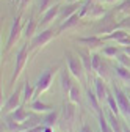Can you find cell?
<instances>
[{"mask_svg": "<svg viewBox=\"0 0 130 132\" xmlns=\"http://www.w3.org/2000/svg\"><path fill=\"white\" fill-rule=\"evenodd\" d=\"M66 61H68V69H69V72H71L75 79L82 80V79L85 77V74H86L85 66H83V63H82V58L75 57V55L71 54V52H66Z\"/></svg>", "mask_w": 130, "mask_h": 132, "instance_id": "1", "label": "cell"}, {"mask_svg": "<svg viewBox=\"0 0 130 132\" xmlns=\"http://www.w3.org/2000/svg\"><path fill=\"white\" fill-rule=\"evenodd\" d=\"M60 68L58 66H55V68H47L39 77H38V80H36V85H35V96L33 97H36L39 93H42V91H45L49 87H50V84H52V79H53V76H55V72L58 71Z\"/></svg>", "mask_w": 130, "mask_h": 132, "instance_id": "2", "label": "cell"}, {"mask_svg": "<svg viewBox=\"0 0 130 132\" xmlns=\"http://www.w3.org/2000/svg\"><path fill=\"white\" fill-rule=\"evenodd\" d=\"M57 35H60V30H52V28L42 30L41 33H36V35L31 38L30 46H31V47H42V46H45L47 43H50Z\"/></svg>", "mask_w": 130, "mask_h": 132, "instance_id": "3", "label": "cell"}, {"mask_svg": "<svg viewBox=\"0 0 130 132\" xmlns=\"http://www.w3.org/2000/svg\"><path fill=\"white\" fill-rule=\"evenodd\" d=\"M27 58H28V44H24V46L19 49L17 55H16V66H14V72H13V76H11V84H14L16 79H17L19 74L22 72L24 66H25V63H27Z\"/></svg>", "mask_w": 130, "mask_h": 132, "instance_id": "4", "label": "cell"}, {"mask_svg": "<svg viewBox=\"0 0 130 132\" xmlns=\"http://www.w3.org/2000/svg\"><path fill=\"white\" fill-rule=\"evenodd\" d=\"M113 94H115L116 101H118V105H119L121 113L124 115L125 120H128V117H130V99H128V94H125L119 87L113 88Z\"/></svg>", "mask_w": 130, "mask_h": 132, "instance_id": "5", "label": "cell"}, {"mask_svg": "<svg viewBox=\"0 0 130 132\" xmlns=\"http://www.w3.org/2000/svg\"><path fill=\"white\" fill-rule=\"evenodd\" d=\"M21 31H22V22H21V14H17L16 18L13 19V24H11V28H10V35H8V41H6V46L5 49L10 51L13 47V44L19 39L21 36Z\"/></svg>", "mask_w": 130, "mask_h": 132, "instance_id": "6", "label": "cell"}, {"mask_svg": "<svg viewBox=\"0 0 130 132\" xmlns=\"http://www.w3.org/2000/svg\"><path fill=\"white\" fill-rule=\"evenodd\" d=\"M21 102H22V90H16L10 97H8V101L5 102V107L2 109L3 113H11L13 110H16L17 107H21Z\"/></svg>", "mask_w": 130, "mask_h": 132, "instance_id": "7", "label": "cell"}, {"mask_svg": "<svg viewBox=\"0 0 130 132\" xmlns=\"http://www.w3.org/2000/svg\"><path fill=\"white\" fill-rule=\"evenodd\" d=\"M78 13V2H69L68 5H64L60 8V14H58V21L64 22L68 18H71L72 14Z\"/></svg>", "mask_w": 130, "mask_h": 132, "instance_id": "8", "label": "cell"}, {"mask_svg": "<svg viewBox=\"0 0 130 132\" xmlns=\"http://www.w3.org/2000/svg\"><path fill=\"white\" fill-rule=\"evenodd\" d=\"M60 5H52L44 14H42V19H41V27H45L47 24H50L53 19H58V14H60Z\"/></svg>", "mask_w": 130, "mask_h": 132, "instance_id": "9", "label": "cell"}, {"mask_svg": "<svg viewBox=\"0 0 130 132\" xmlns=\"http://www.w3.org/2000/svg\"><path fill=\"white\" fill-rule=\"evenodd\" d=\"M61 117L63 120L66 121L68 124H72V121L75 120V104L74 102H66L63 105V110H61Z\"/></svg>", "mask_w": 130, "mask_h": 132, "instance_id": "10", "label": "cell"}, {"mask_svg": "<svg viewBox=\"0 0 130 132\" xmlns=\"http://www.w3.org/2000/svg\"><path fill=\"white\" fill-rule=\"evenodd\" d=\"M94 88H96V94L99 97V101L102 102L104 99H107V94H108V90H107V85H105V79L97 76L94 79Z\"/></svg>", "mask_w": 130, "mask_h": 132, "instance_id": "11", "label": "cell"}, {"mask_svg": "<svg viewBox=\"0 0 130 132\" xmlns=\"http://www.w3.org/2000/svg\"><path fill=\"white\" fill-rule=\"evenodd\" d=\"M86 101H88L89 107H91L97 115L102 112V109H100V101H99V97H97L96 91H91V90H88V91H86Z\"/></svg>", "mask_w": 130, "mask_h": 132, "instance_id": "12", "label": "cell"}, {"mask_svg": "<svg viewBox=\"0 0 130 132\" xmlns=\"http://www.w3.org/2000/svg\"><path fill=\"white\" fill-rule=\"evenodd\" d=\"M68 71L66 69H61L60 71V87H61L63 93H69V90L72 88V82H71V77H69Z\"/></svg>", "mask_w": 130, "mask_h": 132, "instance_id": "13", "label": "cell"}, {"mask_svg": "<svg viewBox=\"0 0 130 132\" xmlns=\"http://www.w3.org/2000/svg\"><path fill=\"white\" fill-rule=\"evenodd\" d=\"M125 36H128V31L127 30H122V28H116V30H113L111 33H107L105 36H102V39L104 41H119V39H122V38H125Z\"/></svg>", "mask_w": 130, "mask_h": 132, "instance_id": "14", "label": "cell"}, {"mask_svg": "<svg viewBox=\"0 0 130 132\" xmlns=\"http://www.w3.org/2000/svg\"><path fill=\"white\" fill-rule=\"evenodd\" d=\"M10 117L14 120V121H17V123H25L27 120H28V117H30V113L21 105V107H17V109H16V110H13L11 113H10Z\"/></svg>", "mask_w": 130, "mask_h": 132, "instance_id": "15", "label": "cell"}, {"mask_svg": "<svg viewBox=\"0 0 130 132\" xmlns=\"http://www.w3.org/2000/svg\"><path fill=\"white\" fill-rule=\"evenodd\" d=\"M80 14L78 13H75V14H72L71 18H68L64 22H61V25H60V31H63V30H69V28H72V27H75V25H78V22H80Z\"/></svg>", "mask_w": 130, "mask_h": 132, "instance_id": "16", "label": "cell"}, {"mask_svg": "<svg viewBox=\"0 0 130 132\" xmlns=\"http://www.w3.org/2000/svg\"><path fill=\"white\" fill-rule=\"evenodd\" d=\"M36 27H38V22H36V19L31 16V18L27 21V25H25V30H24V36L27 38V39H31L35 36V30H36Z\"/></svg>", "mask_w": 130, "mask_h": 132, "instance_id": "17", "label": "cell"}, {"mask_svg": "<svg viewBox=\"0 0 130 132\" xmlns=\"http://www.w3.org/2000/svg\"><path fill=\"white\" fill-rule=\"evenodd\" d=\"M39 124H44V121H42V118H41V115H38L36 112L30 113L28 120L24 123V126H25V130H27V129H31V127H36V126H39Z\"/></svg>", "mask_w": 130, "mask_h": 132, "instance_id": "18", "label": "cell"}, {"mask_svg": "<svg viewBox=\"0 0 130 132\" xmlns=\"http://www.w3.org/2000/svg\"><path fill=\"white\" fill-rule=\"evenodd\" d=\"M5 124H6V127H8L11 132H24V130H25V126H24L22 123L14 121L10 115H6V117H5Z\"/></svg>", "mask_w": 130, "mask_h": 132, "instance_id": "19", "label": "cell"}, {"mask_svg": "<svg viewBox=\"0 0 130 132\" xmlns=\"http://www.w3.org/2000/svg\"><path fill=\"white\" fill-rule=\"evenodd\" d=\"M78 43H82V44H88V47L96 49V47L102 46L104 39H102L100 36H89V38H80V39H78Z\"/></svg>", "mask_w": 130, "mask_h": 132, "instance_id": "20", "label": "cell"}, {"mask_svg": "<svg viewBox=\"0 0 130 132\" xmlns=\"http://www.w3.org/2000/svg\"><path fill=\"white\" fill-rule=\"evenodd\" d=\"M35 96V87H31L28 82H25L24 87H22V102H28L30 99H33Z\"/></svg>", "mask_w": 130, "mask_h": 132, "instance_id": "21", "label": "cell"}, {"mask_svg": "<svg viewBox=\"0 0 130 132\" xmlns=\"http://www.w3.org/2000/svg\"><path fill=\"white\" fill-rule=\"evenodd\" d=\"M30 109L33 110V112H36V113H47V112L53 110L52 105H47V104H44L41 101H33V102H31V105H30Z\"/></svg>", "mask_w": 130, "mask_h": 132, "instance_id": "22", "label": "cell"}, {"mask_svg": "<svg viewBox=\"0 0 130 132\" xmlns=\"http://www.w3.org/2000/svg\"><path fill=\"white\" fill-rule=\"evenodd\" d=\"M107 105H108V109L115 113V115H119L121 113V110H119V105H118V101H116V97H115V94L113 93H110L108 91V94H107Z\"/></svg>", "mask_w": 130, "mask_h": 132, "instance_id": "23", "label": "cell"}, {"mask_svg": "<svg viewBox=\"0 0 130 132\" xmlns=\"http://www.w3.org/2000/svg\"><path fill=\"white\" fill-rule=\"evenodd\" d=\"M58 117H60V113H58L57 110H50V112L44 113V117H42V121H44V124H45V126H53V124L57 123Z\"/></svg>", "mask_w": 130, "mask_h": 132, "instance_id": "24", "label": "cell"}, {"mask_svg": "<svg viewBox=\"0 0 130 132\" xmlns=\"http://www.w3.org/2000/svg\"><path fill=\"white\" fill-rule=\"evenodd\" d=\"M115 72H116V76L119 79H122L125 82H130V71H128V68H125V66H122V64L118 63L115 66Z\"/></svg>", "mask_w": 130, "mask_h": 132, "instance_id": "25", "label": "cell"}, {"mask_svg": "<svg viewBox=\"0 0 130 132\" xmlns=\"http://www.w3.org/2000/svg\"><path fill=\"white\" fill-rule=\"evenodd\" d=\"M78 57L82 58V63H83V66H85V71L89 74V72L92 71V58H91V55H88L86 52H82V51H80V52H78Z\"/></svg>", "mask_w": 130, "mask_h": 132, "instance_id": "26", "label": "cell"}, {"mask_svg": "<svg viewBox=\"0 0 130 132\" xmlns=\"http://www.w3.org/2000/svg\"><path fill=\"white\" fill-rule=\"evenodd\" d=\"M102 54H104V57H107V58H115V57H118V55L121 54V51H119L118 46H105V47L102 49Z\"/></svg>", "mask_w": 130, "mask_h": 132, "instance_id": "27", "label": "cell"}, {"mask_svg": "<svg viewBox=\"0 0 130 132\" xmlns=\"http://www.w3.org/2000/svg\"><path fill=\"white\" fill-rule=\"evenodd\" d=\"M69 101L74 102V104H78L80 102V88L72 85V88L69 90Z\"/></svg>", "mask_w": 130, "mask_h": 132, "instance_id": "28", "label": "cell"}, {"mask_svg": "<svg viewBox=\"0 0 130 132\" xmlns=\"http://www.w3.org/2000/svg\"><path fill=\"white\" fill-rule=\"evenodd\" d=\"M52 2H53V0H39V2H38V13L44 14L49 8L52 6Z\"/></svg>", "mask_w": 130, "mask_h": 132, "instance_id": "29", "label": "cell"}, {"mask_svg": "<svg viewBox=\"0 0 130 132\" xmlns=\"http://www.w3.org/2000/svg\"><path fill=\"white\" fill-rule=\"evenodd\" d=\"M118 11L122 13L125 18H128V16H130V0H124V2L118 6Z\"/></svg>", "mask_w": 130, "mask_h": 132, "instance_id": "30", "label": "cell"}, {"mask_svg": "<svg viewBox=\"0 0 130 132\" xmlns=\"http://www.w3.org/2000/svg\"><path fill=\"white\" fill-rule=\"evenodd\" d=\"M118 63L130 69V55H127L125 52H121V54L118 55Z\"/></svg>", "mask_w": 130, "mask_h": 132, "instance_id": "31", "label": "cell"}, {"mask_svg": "<svg viewBox=\"0 0 130 132\" xmlns=\"http://www.w3.org/2000/svg\"><path fill=\"white\" fill-rule=\"evenodd\" d=\"M91 58H92V71L96 72L97 69L102 66V63H104V60L100 58V55H97V54H92L91 55Z\"/></svg>", "mask_w": 130, "mask_h": 132, "instance_id": "32", "label": "cell"}, {"mask_svg": "<svg viewBox=\"0 0 130 132\" xmlns=\"http://www.w3.org/2000/svg\"><path fill=\"white\" fill-rule=\"evenodd\" d=\"M96 74L99 77H102V79H107L108 77V66H107V63H102V66L96 71Z\"/></svg>", "mask_w": 130, "mask_h": 132, "instance_id": "33", "label": "cell"}, {"mask_svg": "<svg viewBox=\"0 0 130 132\" xmlns=\"http://www.w3.org/2000/svg\"><path fill=\"white\" fill-rule=\"evenodd\" d=\"M119 28H130V16L119 22Z\"/></svg>", "mask_w": 130, "mask_h": 132, "instance_id": "34", "label": "cell"}, {"mask_svg": "<svg viewBox=\"0 0 130 132\" xmlns=\"http://www.w3.org/2000/svg\"><path fill=\"white\" fill-rule=\"evenodd\" d=\"M118 44H121V46H124V47H125V46H130V35L125 36V38H122V39H119Z\"/></svg>", "mask_w": 130, "mask_h": 132, "instance_id": "35", "label": "cell"}, {"mask_svg": "<svg viewBox=\"0 0 130 132\" xmlns=\"http://www.w3.org/2000/svg\"><path fill=\"white\" fill-rule=\"evenodd\" d=\"M82 132H92V129H91L88 124H85V126L82 127Z\"/></svg>", "mask_w": 130, "mask_h": 132, "instance_id": "36", "label": "cell"}, {"mask_svg": "<svg viewBox=\"0 0 130 132\" xmlns=\"http://www.w3.org/2000/svg\"><path fill=\"white\" fill-rule=\"evenodd\" d=\"M122 52H125L127 55H130V46H125V47H124V51H122Z\"/></svg>", "mask_w": 130, "mask_h": 132, "instance_id": "37", "label": "cell"}, {"mask_svg": "<svg viewBox=\"0 0 130 132\" xmlns=\"http://www.w3.org/2000/svg\"><path fill=\"white\" fill-rule=\"evenodd\" d=\"M124 132H130V124H124Z\"/></svg>", "mask_w": 130, "mask_h": 132, "instance_id": "38", "label": "cell"}, {"mask_svg": "<svg viewBox=\"0 0 130 132\" xmlns=\"http://www.w3.org/2000/svg\"><path fill=\"white\" fill-rule=\"evenodd\" d=\"M44 132H52V126H45V129H44Z\"/></svg>", "mask_w": 130, "mask_h": 132, "instance_id": "39", "label": "cell"}, {"mask_svg": "<svg viewBox=\"0 0 130 132\" xmlns=\"http://www.w3.org/2000/svg\"><path fill=\"white\" fill-rule=\"evenodd\" d=\"M89 2H105V0H89Z\"/></svg>", "mask_w": 130, "mask_h": 132, "instance_id": "40", "label": "cell"}, {"mask_svg": "<svg viewBox=\"0 0 130 132\" xmlns=\"http://www.w3.org/2000/svg\"><path fill=\"white\" fill-rule=\"evenodd\" d=\"M105 2H118V0H105Z\"/></svg>", "mask_w": 130, "mask_h": 132, "instance_id": "41", "label": "cell"}, {"mask_svg": "<svg viewBox=\"0 0 130 132\" xmlns=\"http://www.w3.org/2000/svg\"><path fill=\"white\" fill-rule=\"evenodd\" d=\"M69 2H80V0H69Z\"/></svg>", "mask_w": 130, "mask_h": 132, "instance_id": "42", "label": "cell"}]
</instances>
